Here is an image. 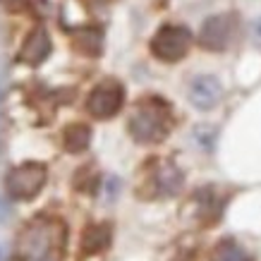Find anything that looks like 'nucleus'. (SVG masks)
<instances>
[{
  "label": "nucleus",
  "mask_w": 261,
  "mask_h": 261,
  "mask_svg": "<svg viewBox=\"0 0 261 261\" xmlns=\"http://www.w3.org/2000/svg\"><path fill=\"white\" fill-rule=\"evenodd\" d=\"M223 96V87L221 82L211 77V74H201L190 84V101L194 108L199 111H211L218 106Z\"/></svg>",
  "instance_id": "obj_8"
},
{
  "label": "nucleus",
  "mask_w": 261,
  "mask_h": 261,
  "mask_svg": "<svg viewBox=\"0 0 261 261\" xmlns=\"http://www.w3.org/2000/svg\"><path fill=\"white\" fill-rule=\"evenodd\" d=\"M46 185V168L41 163H22V166L12 168L5 177V190L17 201H29L43 190Z\"/></svg>",
  "instance_id": "obj_3"
},
{
  "label": "nucleus",
  "mask_w": 261,
  "mask_h": 261,
  "mask_svg": "<svg viewBox=\"0 0 261 261\" xmlns=\"http://www.w3.org/2000/svg\"><path fill=\"white\" fill-rule=\"evenodd\" d=\"M214 261H252V259L240 249L238 242H232V240H223L221 245L216 247Z\"/></svg>",
  "instance_id": "obj_13"
},
{
  "label": "nucleus",
  "mask_w": 261,
  "mask_h": 261,
  "mask_svg": "<svg viewBox=\"0 0 261 261\" xmlns=\"http://www.w3.org/2000/svg\"><path fill=\"white\" fill-rule=\"evenodd\" d=\"M252 36H254V41H256V43L261 46V17L252 24Z\"/></svg>",
  "instance_id": "obj_16"
},
{
  "label": "nucleus",
  "mask_w": 261,
  "mask_h": 261,
  "mask_svg": "<svg viewBox=\"0 0 261 261\" xmlns=\"http://www.w3.org/2000/svg\"><path fill=\"white\" fill-rule=\"evenodd\" d=\"M89 142H91V129L82 122H72L63 129V144L70 153H82L87 151Z\"/></svg>",
  "instance_id": "obj_11"
},
{
  "label": "nucleus",
  "mask_w": 261,
  "mask_h": 261,
  "mask_svg": "<svg viewBox=\"0 0 261 261\" xmlns=\"http://www.w3.org/2000/svg\"><path fill=\"white\" fill-rule=\"evenodd\" d=\"M194 135H197V142H201V146H204V149H211V144H214V137H216L214 129H204V127H199Z\"/></svg>",
  "instance_id": "obj_14"
},
{
  "label": "nucleus",
  "mask_w": 261,
  "mask_h": 261,
  "mask_svg": "<svg viewBox=\"0 0 261 261\" xmlns=\"http://www.w3.org/2000/svg\"><path fill=\"white\" fill-rule=\"evenodd\" d=\"M108 240H111V228L108 225H89L82 235V256H89V254H98L108 247Z\"/></svg>",
  "instance_id": "obj_10"
},
{
  "label": "nucleus",
  "mask_w": 261,
  "mask_h": 261,
  "mask_svg": "<svg viewBox=\"0 0 261 261\" xmlns=\"http://www.w3.org/2000/svg\"><path fill=\"white\" fill-rule=\"evenodd\" d=\"M74 46H77V50L87 53V56H98L101 53V32L94 29V27L80 29V34L74 36Z\"/></svg>",
  "instance_id": "obj_12"
},
{
  "label": "nucleus",
  "mask_w": 261,
  "mask_h": 261,
  "mask_svg": "<svg viewBox=\"0 0 261 261\" xmlns=\"http://www.w3.org/2000/svg\"><path fill=\"white\" fill-rule=\"evenodd\" d=\"M125 101V89L118 82H101L98 87L89 94L87 98V111L98 120H108L118 115Z\"/></svg>",
  "instance_id": "obj_5"
},
{
  "label": "nucleus",
  "mask_w": 261,
  "mask_h": 261,
  "mask_svg": "<svg viewBox=\"0 0 261 261\" xmlns=\"http://www.w3.org/2000/svg\"><path fill=\"white\" fill-rule=\"evenodd\" d=\"M65 228L60 221L34 218L17 238V261H63Z\"/></svg>",
  "instance_id": "obj_1"
},
{
  "label": "nucleus",
  "mask_w": 261,
  "mask_h": 261,
  "mask_svg": "<svg viewBox=\"0 0 261 261\" xmlns=\"http://www.w3.org/2000/svg\"><path fill=\"white\" fill-rule=\"evenodd\" d=\"M50 36H48V32L43 29V27H34L32 32L27 34V39H24L22 48H19V56H17V60L24 65H41L43 60H46L48 56H50Z\"/></svg>",
  "instance_id": "obj_7"
},
{
  "label": "nucleus",
  "mask_w": 261,
  "mask_h": 261,
  "mask_svg": "<svg viewBox=\"0 0 261 261\" xmlns=\"http://www.w3.org/2000/svg\"><path fill=\"white\" fill-rule=\"evenodd\" d=\"M10 5L12 8H39V5H43V0H10Z\"/></svg>",
  "instance_id": "obj_15"
},
{
  "label": "nucleus",
  "mask_w": 261,
  "mask_h": 261,
  "mask_svg": "<svg viewBox=\"0 0 261 261\" xmlns=\"http://www.w3.org/2000/svg\"><path fill=\"white\" fill-rule=\"evenodd\" d=\"M173 125V115L166 101L161 98H146L137 106V111L129 118V135L142 144H153L166 139Z\"/></svg>",
  "instance_id": "obj_2"
},
{
  "label": "nucleus",
  "mask_w": 261,
  "mask_h": 261,
  "mask_svg": "<svg viewBox=\"0 0 261 261\" xmlns=\"http://www.w3.org/2000/svg\"><path fill=\"white\" fill-rule=\"evenodd\" d=\"M182 187V173L177 170V166L173 163H159L156 173H153V194L156 197H173L177 194Z\"/></svg>",
  "instance_id": "obj_9"
},
{
  "label": "nucleus",
  "mask_w": 261,
  "mask_h": 261,
  "mask_svg": "<svg viewBox=\"0 0 261 261\" xmlns=\"http://www.w3.org/2000/svg\"><path fill=\"white\" fill-rule=\"evenodd\" d=\"M235 32V17L232 15H214L208 17L199 32V43L206 50H225Z\"/></svg>",
  "instance_id": "obj_6"
},
{
  "label": "nucleus",
  "mask_w": 261,
  "mask_h": 261,
  "mask_svg": "<svg viewBox=\"0 0 261 261\" xmlns=\"http://www.w3.org/2000/svg\"><path fill=\"white\" fill-rule=\"evenodd\" d=\"M192 46V34L187 27L180 24H166L161 27L156 36L151 39V53L163 60V63H177L180 58L187 56Z\"/></svg>",
  "instance_id": "obj_4"
}]
</instances>
